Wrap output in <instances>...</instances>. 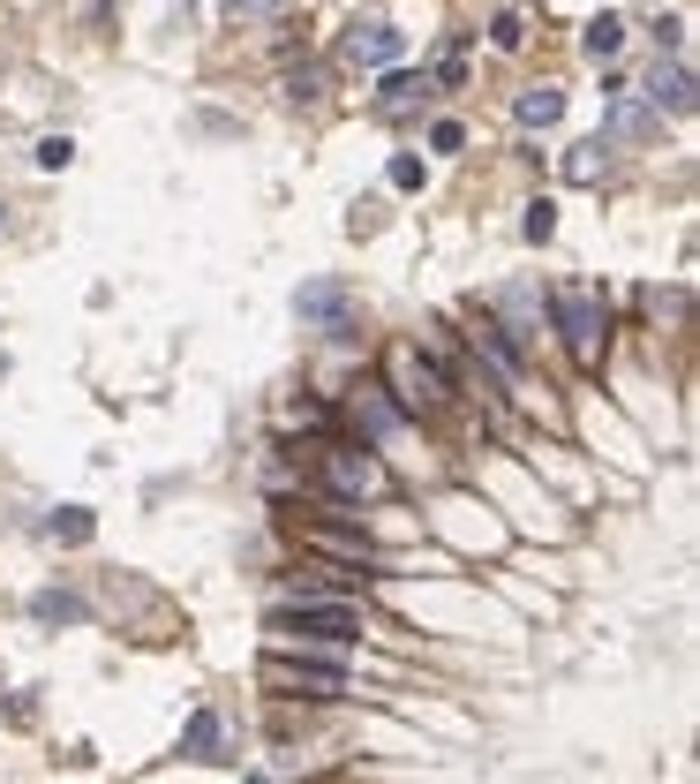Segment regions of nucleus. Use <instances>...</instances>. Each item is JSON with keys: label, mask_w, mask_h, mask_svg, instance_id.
Wrapping results in <instances>:
<instances>
[{"label": "nucleus", "mask_w": 700, "mask_h": 784, "mask_svg": "<svg viewBox=\"0 0 700 784\" xmlns=\"http://www.w3.org/2000/svg\"><path fill=\"white\" fill-rule=\"evenodd\" d=\"M422 98H429V76H392V84L376 91V114H407Z\"/></svg>", "instance_id": "14"}, {"label": "nucleus", "mask_w": 700, "mask_h": 784, "mask_svg": "<svg viewBox=\"0 0 700 784\" xmlns=\"http://www.w3.org/2000/svg\"><path fill=\"white\" fill-rule=\"evenodd\" d=\"M294 317H301L309 332H325V340H347V332H354V295H347V279H309V287L294 295Z\"/></svg>", "instance_id": "4"}, {"label": "nucleus", "mask_w": 700, "mask_h": 784, "mask_svg": "<svg viewBox=\"0 0 700 784\" xmlns=\"http://www.w3.org/2000/svg\"><path fill=\"white\" fill-rule=\"evenodd\" d=\"M31 618H45V626H76L83 596L76 589H39V596H31Z\"/></svg>", "instance_id": "12"}, {"label": "nucleus", "mask_w": 700, "mask_h": 784, "mask_svg": "<svg viewBox=\"0 0 700 784\" xmlns=\"http://www.w3.org/2000/svg\"><path fill=\"white\" fill-rule=\"evenodd\" d=\"M264 687L272 695H301V701H331L347 695V664H287V656H264Z\"/></svg>", "instance_id": "3"}, {"label": "nucleus", "mask_w": 700, "mask_h": 784, "mask_svg": "<svg viewBox=\"0 0 700 784\" xmlns=\"http://www.w3.org/2000/svg\"><path fill=\"white\" fill-rule=\"evenodd\" d=\"M354 423H362V437H370V445H384V437H400L407 407H392V400H384V385H362V392H354Z\"/></svg>", "instance_id": "9"}, {"label": "nucleus", "mask_w": 700, "mask_h": 784, "mask_svg": "<svg viewBox=\"0 0 700 784\" xmlns=\"http://www.w3.org/2000/svg\"><path fill=\"white\" fill-rule=\"evenodd\" d=\"M429 144H437V151H459L467 136H459V121H437V129H429Z\"/></svg>", "instance_id": "22"}, {"label": "nucleus", "mask_w": 700, "mask_h": 784, "mask_svg": "<svg viewBox=\"0 0 700 784\" xmlns=\"http://www.w3.org/2000/svg\"><path fill=\"white\" fill-rule=\"evenodd\" d=\"M0 370H8V354H0Z\"/></svg>", "instance_id": "23"}, {"label": "nucleus", "mask_w": 700, "mask_h": 784, "mask_svg": "<svg viewBox=\"0 0 700 784\" xmlns=\"http://www.w3.org/2000/svg\"><path fill=\"white\" fill-rule=\"evenodd\" d=\"M53 536H61V543H91V513H83V506H61V513H53Z\"/></svg>", "instance_id": "17"}, {"label": "nucleus", "mask_w": 700, "mask_h": 784, "mask_svg": "<svg viewBox=\"0 0 700 784\" xmlns=\"http://www.w3.org/2000/svg\"><path fill=\"white\" fill-rule=\"evenodd\" d=\"M558 114H565V91H558V84H535V91H520V121H528V129H550Z\"/></svg>", "instance_id": "13"}, {"label": "nucleus", "mask_w": 700, "mask_h": 784, "mask_svg": "<svg viewBox=\"0 0 700 784\" xmlns=\"http://www.w3.org/2000/svg\"><path fill=\"white\" fill-rule=\"evenodd\" d=\"M648 98H656V106H670V114H686V106H693V68H686L678 53H670V61H656V68H648Z\"/></svg>", "instance_id": "10"}, {"label": "nucleus", "mask_w": 700, "mask_h": 784, "mask_svg": "<svg viewBox=\"0 0 700 784\" xmlns=\"http://www.w3.org/2000/svg\"><path fill=\"white\" fill-rule=\"evenodd\" d=\"M565 174H573V181H595V174H603V144H573Z\"/></svg>", "instance_id": "18"}, {"label": "nucleus", "mask_w": 700, "mask_h": 784, "mask_svg": "<svg viewBox=\"0 0 700 784\" xmlns=\"http://www.w3.org/2000/svg\"><path fill=\"white\" fill-rule=\"evenodd\" d=\"M68 159H76V144H68V136H45V144H39V167H68Z\"/></svg>", "instance_id": "21"}, {"label": "nucleus", "mask_w": 700, "mask_h": 784, "mask_svg": "<svg viewBox=\"0 0 700 784\" xmlns=\"http://www.w3.org/2000/svg\"><path fill=\"white\" fill-rule=\"evenodd\" d=\"M580 45H587V61H611V53H618V45H625V23H618V15H595V23H587V39H580Z\"/></svg>", "instance_id": "15"}, {"label": "nucleus", "mask_w": 700, "mask_h": 784, "mask_svg": "<svg viewBox=\"0 0 700 784\" xmlns=\"http://www.w3.org/2000/svg\"><path fill=\"white\" fill-rule=\"evenodd\" d=\"M264 634H272V642H301V649H347V642H354V634H362V611L354 604H331V596H301V604H279L272 611V618H264Z\"/></svg>", "instance_id": "1"}, {"label": "nucleus", "mask_w": 700, "mask_h": 784, "mask_svg": "<svg viewBox=\"0 0 700 784\" xmlns=\"http://www.w3.org/2000/svg\"><path fill=\"white\" fill-rule=\"evenodd\" d=\"M490 309L505 317L497 332H512V348H520V354H528V348L542 340V295H535V287H497Z\"/></svg>", "instance_id": "7"}, {"label": "nucleus", "mask_w": 700, "mask_h": 784, "mask_svg": "<svg viewBox=\"0 0 700 784\" xmlns=\"http://www.w3.org/2000/svg\"><path fill=\"white\" fill-rule=\"evenodd\" d=\"M219 740H226L219 709H197V717H189V740H181V754H197V762H219Z\"/></svg>", "instance_id": "11"}, {"label": "nucleus", "mask_w": 700, "mask_h": 784, "mask_svg": "<svg viewBox=\"0 0 700 784\" xmlns=\"http://www.w3.org/2000/svg\"><path fill=\"white\" fill-rule=\"evenodd\" d=\"M550 309H558V332H565L573 362H595V354H603V332H611L603 295H595L587 279H558V287H550Z\"/></svg>", "instance_id": "2"}, {"label": "nucleus", "mask_w": 700, "mask_h": 784, "mask_svg": "<svg viewBox=\"0 0 700 784\" xmlns=\"http://www.w3.org/2000/svg\"><path fill=\"white\" fill-rule=\"evenodd\" d=\"M384 370H392V385H400V407H422V400L437 407V400H453V378H445L437 362H422V354H414L407 340L384 354Z\"/></svg>", "instance_id": "5"}, {"label": "nucleus", "mask_w": 700, "mask_h": 784, "mask_svg": "<svg viewBox=\"0 0 700 784\" xmlns=\"http://www.w3.org/2000/svg\"><path fill=\"white\" fill-rule=\"evenodd\" d=\"M490 39L505 45V53H520V45H528V23H520V15L505 8V15H497V23H490Z\"/></svg>", "instance_id": "19"}, {"label": "nucleus", "mask_w": 700, "mask_h": 784, "mask_svg": "<svg viewBox=\"0 0 700 784\" xmlns=\"http://www.w3.org/2000/svg\"><path fill=\"white\" fill-rule=\"evenodd\" d=\"M400 31H392V23H354V31H347V45H339V53H347V61H354V68H376V61H400Z\"/></svg>", "instance_id": "8"}, {"label": "nucleus", "mask_w": 700, "mask_h": 784, "mask_svg": "<svg viewBox=\"0 0 700 784\" xmlns=\"http://www.w3.org/2000/svg\"><path fill=\"white\" fill-rule=\"evenodd\" d=\"M325 483L339 498H376L384 490V468L370 460V445H331L325 453Z\"/></svg>", "instance_id": "6"}, {"label": "nucleus", "mask_w": 700, "mask_h": 784, "mask_svg": "<svg viewBox=\"0 0 700 784\" xmlns=\"http://www.w3.org/2000/svg\"><path fill=\"white\" fill-rule=\"evenodd\" d=\"M528 242H550L558 234V204H528V226H520Z\"/></svg>", "instance_id": "20"}, {"label": "nucleus", "mask_w": 700, "mask_h": 784, "mask_svg": "<svg viewBox=\"0 0 700 784\" xmlns=\"http://www.w3.org/2000/svg\"><path fill=\"white\" fill-rule=\"evenodd\" d=\"M611 136H625V144H640V136H656V121H648L640 106H611Z\"/></svg>", "instance_id": "16"}]
</instances>
